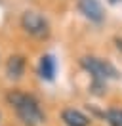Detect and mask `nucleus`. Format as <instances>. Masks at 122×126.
<instances>
[{
    "mask_svg": "<svg viewBox=\"0 0 122 126\" xmlns=\"http://www.w3.org/2000/svg\"><path fill=\"white\" fill-rule=\"evenodd\" d=\"M109 2H111V4H114V2H118V0H109Z\"/></svg>",
    "mask_w": 122,
    "mask_h": 126,
    "instance_id": "9",
    "label": "nucleus"
},
{
    "mask_svg": "<svg viewBox=\"0 0 122 126\" xmlns=\"http://www.w3.org/2000/svg\"><path fill=\"white\" fill-rule=\"evenodd\" d=\"M38 73H40V77L46 79V80H52L53 79V75H55V61H53L52 55H42V57H40Z\"/></svg>",
    "mask_w": 122,
    "mask_h": 126,
    "instance_id": "7",
    "label": "nucleus"
},
{
    "mask_svg": "<svg viewBox=\"0 0 122 126\" xmlns=\"http://www.w3.org/2000/svg\"><path fill=\"white\" fill-rule=\"evenodd\" d=\"M80 65H82L86 71L93 75L95 79L105 80V79H116V69L105 59H99V57H82L80 59Z\"/></svg>",
    "mask_w": 122,
    "mask_h": 126,
    "instance_id": "2",
    "label": "nucleus"
},
{
    "mask_svg": "<svg viewBox=\"0 0 122 126\" xmlns=\"http://www.w3.org/2000/svg\"><path fill=\"white\" fill-rule=\"evenodd\" d=\"M8 103L12 105L15 115L19 117L25 126H40L44 124V113L40 109V103L32 97L30 94H23L19 90H12L8 94Z\"/></svg>",
    "mask_w": 122,
    "mask_h": 126,
    "instance_id": "1",
    "label": "nucleus"
},
{
    "mask_svg": "<svg viewBox=\"0 0 122 126\" xmlns=\"http://www.w3.org/2000/svg\"><path fill=\"white\" fill-rule=\"evenodd\" d=\"M21 25L29 34L36 36V38H48V34H50L48 21L36 12H25L21 17Z\"/></svg>",
    "mask_w": 122,
    "mask_h": 126,
    "instance_id": "3",
    "label": "nucleus"
},
{
    "mask_svg": "<svg viewBox=\"0 0 122 126\" xmlns=\"http://www.w3.org/2000/svg\"><path fill=\"white\" fill-rule=\"evenodd\" d=\"M61 120L67 126H88L90 124V118L76 109H65L61 113Z\"/></svg>",
    "mask_w": 122,
    "mask_h": 126,
    "instance_id": "5",
    "label": "nucleus"
},
{
    "mask_svg": "<svg viewBox=\"0 0 122 126\" xmlns=\"http://www.w3.org/2000/svg\"><path fill=\"white\" fill-rule=\"evenodd\" d=\"M78 10L90 21H95V23H99L103 19V16H105L103 8H101V4H99L97 0H78Z\"/></svg>",
    "mask_w": 122,
    "mask_h": 126,
    "instance_id": "4",
    "label": "nucleus"
},
{
    "mask_svg": "<svg viewBox=\"0 0 122 126\" xmlns=\"http://www.w3.org/2000/svg\"><path fill=\"white\" fill-rule=\"evenodd\" d=\"M6 73L10 79H21L23 73H25V59L21 55H12L6 63Z\"/></svg>",
    "mask_w": 122,
    "mask_h": 126,
    "instance_id": "6",
    "label": "nucleus"
},
{
    "mask_svg": "<svg viewBox=\"0 0 122 126\" xmlns=\"http://www.w3.org/2000/svg\"><path fill=\"white\" fill-rule=\"evenodd\" d=\"M105 117L111 126H122V109H109Z\"/></svg>",
    "mask_w": 122,
    "mask_h": 126,
    "instance_id": "8",
    "label": "nucleus"
}]
</instances>
